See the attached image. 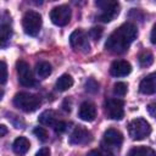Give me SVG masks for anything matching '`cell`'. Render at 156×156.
Returning a JSON list of instances; mask_svg holds the SVG:
<instances>
[{
    "label": "cell",
    "mask_w": 156,
    "mask_h": 156,
    "mask_svg": "<svg viewBox=\"0 0 156 156\" xmlns=\"http://www.w3.org/2000/svg\"><path fill=\"white\" fill-rule=\"evenodd\" d=\"M138 35L136 26L127 22L115 29L105 43V48L107 51L112 54H123L128 50L129 45L134 41Z\"/></svg>",
    "instance_id": "obj_1"
},
{
    "label": "cell",
    "mask_w": 156,
    "mask_h": 156,
    "mask_svg": "<svg viewBox=\"0 0 156 156\" xmlns=\"http://www.w3.org/2000/svg\"><path fill=\"white\" fill-rule=\"evenodd\" d=\"M40 104H41L40 98L34 94L21 91L13 96V105L24 112H34L35 110L39 108Z\"/></svg>",
    "instance_id": "obj_2"
},
{
    "label": "cell",
    "mask_w": 156,
    "mask_h": 156,
    "mask_svg": "<svg viewBox=\"0 0 156 156\" xmlns=\"http://www.w3.org/2000/svg\"><path fill=\"white\" fill-rule=\"evenodd\" d=\"M151 133L150 123L144 118H135L128 124V134L133 140H143Z\"/></svg>",
    "instance_id": "obj_3"
},
{
    "label": "cell",
    "mask_w": 156,
    "mask_h": 156,
    "mask_svg": "<svg viewBox=\"0 0 156 156\" xmlns=\"http://www.w3.org/2000/svg\"><path fill=\"white\" fill-rule=\"evenodd\" d=\"M98 7H100L101 12L98 16V20H100L104 23L111 22L115 20L116 16L119 13V4L113 0H99L95 2Z\"/></svg>",
    "instance_id": "obj_4"
},
{
    "label": "cell",
    "mask_w": 156,
    "mask_h": 156,
    "mask_svg": "<svg viewBox=\"0 0 156 156\" xmlns=\"http://www.w3.org/2000/svg\"><path fill=\"white\" fill-rule=\"evenodd\" d=\"M41 23H43V20H41V16L39 12L27 11L23 15V18H22L23 29H24L26 34H28L30 37H35L39 34L40 28H41Z\"/></svg>",
    "instance_id": "obj_5"
},
{
    "label": "cell",
    "mask_w": 156,
    "mask_h": 156,
    "mask_svg": "<svg viewBox=\"0 0 156 156\" xmlns=\"http://www.w3.org/2000/svg\"><path fill=\"white\" fill-rule=\"evenodd\" d=\"M123 143V134L115 128H108L105 130L102 136V147L110 150L111 152H115L121 147Z\"/></svg>",
    "instance_id": "obj_6"
},
{
    "label": "cell",
    "mask_w": 156,
    "mask_h": 156,
    "mask_svg": "<svg viewBox=\"0 0 156 156\" xmlns=\"http://www.w3.org/2000/svg\"><path fill=\"white\" fill-rule=\"evenodd\" d=\"M124 102L121 99L117 98H112V99H107L104 104L105 107V113L108 118L115 119V121H119L124 117Z\"/></svg>",
    "instance_id": "obj_7"
},
{
    "label": "cell",
    "mask_w": 156,
    "mask_h": 156,
    "mask_svg": "<svg viewBox=\"0 0 156 156\" xmlns=\"http://www.w3.org/2000/svg\"><path fill=\"white\" fill-rule=\"evenodd\" d=\"M71 16H72V11L67 5L56 6L50 11L51 22L56 26H60V27L68 24V22L71 21Z\"/></svg>",
    "instance_id": "obj_8"
},
{
    "label": "cell",
    "mask_w": 156,
    "mask_h": 156,
    "mask_svg": "<svg viewBox=\"0 0 156 156\" xmlns=\"http://www.w3.org/2000/svg\"><path fill=\"white\" fill-rule=\"evenodd\" d=\"M16 69H17V76H18V82L23 85V87H27V88H30L33 85H35V79H34V76L30 71V67L29 65L23 61V60H20L16 62Z\"/></svg>",
    "instance_id": "obj_9"
},
{
    "label": "cell",
    "mask_w": 156,
    "mask_h": 156,
    "mask_svg": "<svg viewBox=\"0 0 156 156\" xmlns=\"http://www.w3.org/2000/svg\"><path fill=\"white\" fill-rule=\"evenodd\" d=\"M69 44L73 48V50L80 52H87L90 48L88 37L82 29H76L74 32H72V34L69 35Z\"/></svg>",
    "instance_id": "obj_10"
},
{
    "label": "cell",
    "mask_w": 156,
    "mask_h": 156,
    "mask_svg": "<svg viewBox=\"0 0 156 156\" xmlns=\"http://www.w3.org/2000/svg\"><path fill=\"white\" fill-rule=\"evenodd\" d=\"M91 139H93L91 133H90L87 128H84V127H82V126H78V127H76V128L73 129V132L71 133L68 141H69V144H72V145H85V144L90 143Z\"/></svg>",
    "instance_id": "obj_11"
},
{
    "label": "cell",
    "mask_w": 156,
    "mask_h": 156,
    "mask_svg": "<svg viewBox=\"0 0 156 156\" xmlns=\"http://www.w3.org/2000/svg\"><path fill=\"white\" fill-rule=\"evenodd\" d=\"M132 72V66L126 60H116L111 63L110 73L113 77H126Z\"/></svg>",
    "instance_id": "obj_12"
},
{
    "label": "cell",
    "mask_w": 156,
    "mask_h": 156,
    "mask_svg": "<svg viewBox=\"0 0 156 156\" xmlns=\"http://www.w3.org/2000/svg\"><path fill=\"white\" fill-rule=\"evenodd\" d=\"M7 17V12H5L2 15V20H1V26H0V43H1V48H5L7 45V43L11 39L12 35V27H11V21Z\"/></svg>",
    "instance_id": "obj_13"
},
{
    "label": "cell",
    "mask_w": 156,
    "mask_h": 156,
    "mask_svg": "<svg viewBox=\"0 0 156 156\" xmlns=\"http://www.w3.org/2000/svg\"><path fill=\"white\" fill-rule=\"evenodd\" d=\"M139 90L141 94L152 95L156 93V72L147 74L139 84Z\"/></svg>",
    "instance_id": "obj_14"
},
{
    "label": "cell",
    "mask_w": 156,
    "mask_h": 156,
    "mask_svg": "<svg viewBox=\"0 0 156 156\" xmlns=\"http://www.w3.org/2000/svg\"><path fill=\"white\" fill-rule=\"evenodd\" d=\"M78 116H79L80 119H83L85 122L94 121L95 117H96V107H95V105L93 102H90V101H84L79 106Z\"/></svg>",
    "instance_id": "obj_15"
},
{
    "label": "cell",
    "mask_w": 156,
    "mask_h": 156,
    "mask_svg": "<svg viewBox=\"0 0 156 156\" xmlns=\"http://www.w3.org/2000/svg\"><path fill=\"white\" fill-rule=\"evenodd\" d=\"M29 147H30V143H29V140H28L27 138H24V136H18V138L13 141V144H12V150H13V152H15L16 155H20V156L26 155V154L28 152Z\"/></svg>",
    "instance_id": "obj_16"
},
{
    "label": "cell",
    "mask_w": 156,
    "mask_h": 156,
    "mask_svg": "<svg viewBox=\"0 0 156 156\" xmlns=\"http://www.w3.org/2000/svg\"><path fill=\"white\" fill-rule=\"evenodd\" d=\"M73 85V78L69 74H62L56 80V89L58 91H66Z\"/></svg>",
    "instance_id": "obj_17"
},
{
    "label": "cell",
    "mask_w": 156,
    "mask_h": 156,
    "mask_svg": "<svg viewBox=\"0 0 156 156\" xmlns=\"http://www.w3.org/2000/svg\"><path fill=\"white\" fill-rule=\"evenodd\" d=\"M128 156H156V151L149 146H135L130 149Z\"/></svg>",
    "instance_id": "obj_18"
},
{
    "label": "cell",
    "mask_w": 156,
    "mask_h": 156,
    "mask_svg": "<svg viewBox=\"0 0 156 156\" xmlns=\"http://www.w3.org/2000/svg\"><path fill=\"white\" fill-rule=\"evenodd\" d=\"M39 122L43 124V126H50V127H52L56 122H57V119H56V115H55V112L54 111H51V110H46V111H44L40 116H39Z\"/></svg>",
    "instance_id": "obj_19"
},
{
    "label": "cell",
    "mask_w": 156,
    "mask_h": 156,
    "mask_svg": "<svg viewBox=\"0 0 156 156\" xmlns=\"http://www.w3.org/2000/svg\"><path fill=\"white\" fill-rule=\"evenodd\" d=\"M35 73L39 78H46L51 74V65L46 61H40L35 65Z\"/></svg>",
    "instance_id": "obj_20"
},
{
    "label": "cell",
    "mask_w": 156,
    "mask_h": 156,
    "mask_svg": "<svg viewBox=\"0 0 156 156\" xmlns=\"http://www.w3.org/2000/svg\"><path fill=\"white\" fill-rule=\"evenodd\" d=\"M138 60H139V65L141 67H149L154 62V56L149 50H144V51H141L139 54Z\"/></svg>",
    "instance_id": "obj_21"
},
{
    "label": "cell",
    "mask_w": 156,
    "mask_h": 156,
    "mask_svg": "<svg viewBox=\"0 0 156 156\" xmlns=\"http://www.w3.org/2000/svg\"><path fill=\"white\" fill-rule=\"evenodd\" d=\"M127 90H128V87L123 82H118L113 85V94L116 96H124L127 94Z\"/></svg>",
    "instance_id": "obj_22"
},
{
    "label": "cell",
    "mask_w": 156,
    "mask_h": 156,
    "mask_svg": "<svg viewBox=\"0 0 156 156\" xmlns=\"http://www.w3.org/2000/svg\"><path fill=\"white\" fill-rule=\"evenodd\" d=\"M33 133H34V135H35L40 141H46L48 138H49V134H48L46 129L43 128V127H37V128H34Z\"/></svg>",
    "instance_id": "obj_23"
},
{
    "label": "cell",
    "mask_w": 156,
    "mask_h": 156,
    "mask_svg": "<svg viewBox=\"0 0 156 156\" xmlns=\"http://www.w3.org/2000/svg\"><path fill=\"white\" fill-rule=\"evenodd\" d=\"M88 156H113V152H111L105 147H100V149H94L89 151Z\"/></svg>",
    "instance_id": "obj_24"
},
{
    "label": "cell",
    "mask_w": 156,
    "mask_h": 156,
    "mask_svg": "<svg viewBox=\"0 0 156 156\" xmlns=\"http://www.w3.org/2000/svg\"><path fill=\"white\" fill-rule=\"evenodd\" d=\"M85 90H87L88 93H91V94L96 93V91L99 90V83H98L95 79H93V78L88 79L87 83H85Z\"/></svg>",
    "instance_id": "obj_25"
},
{
    "label": "cell",
    "mask_w": 156,
    "mask_h": 156,
    "mask_svg": "<svg viewBox=\"0 0 156 156\" xmlns=\"http://www.w3.org/2000/svg\"><path fill=\"white\" fill-rule=\"evenodd\" d=\"M89 35H90V38H91L93 40H99L100 37L102 35V28H100V27H94V28H91V29L89 30Z\"/></svg>",
    "instance_id": "obj_26"
},
{
    "label": "cell",
    "mask_w": 156,
    "mask_h": 156,
    "mask_svg": "<svg viewBox=\"0 0 156 156\" xmlns=\"http://www.w3.org/2000/svg\"><path fill=\"white\" fill-rule=\"evenodd\" d=\"M52 128H54V130H55L56 134H61V133H63V132L66 130L67 124H66L63 121H57V122L52 126Z\"/></svg>",
    "instance_id": "obj_27"
},
{
    "label": "cell",
    "mask_w": 156,
    "mask_h": 156,
    "mask_svg": "<svg viewBox=\"0 0 156 156\" xmlns=\"http://www.w3.org/2000/svg\"><path fill=\"white\" fill-rule=\"evenodd\" d=\"M7 80V66L5 61H1V84L4 85Z\"/></svg>",
    "instance_id": "obj_28"
},
{
    "label": "cell",
    "mask_w": 156,
    "mask_h": 156,
    "mask_svg": "<svg viewBox=\"0 0 156 156\" xmlns=\"http://www.w3.org/2000/svg\"><path fill=\"white\" fill-rule=\"evenodd\" d=\"M147 112L150 113V116H152L156 119V100L147 105Z\"/></svg>",
    "instance_id": "obj_29"
},
{
    "label": "cell",
    "mask_w": 156,
    "mask_h": 156,
    "mask_svg": "<svg viewBox=\"0 0 156 156\" xmlns=\"http://www.w3.org/2000/svg\"><path fill=\"white\" fill-rule=\"evenodd\" d=\"M35 156H50V149L49 147H41L35 154Z\"/></svg>",
    "instance_id": "obj_30"
},
{
    "label": "cell",
    "mask_w": 156,
    "mask_h": 156,
    "mask_svg": "<svg viewBox=\"0 0 156 156\" xmlns=\"http://www.w3.org/2000/svg\"><path fill=\"white\" fill-rule=\"evenodd\" d=\"M150 40L152 44H156V23L154 24L152 29H151V34H150Z\"/></svg>",
    "instance_id": "obj_31"
},
{
    "label": "cell",
    "mask_w": 156,
    "mask_h": 156,
    "mask_svg": "<svg viewBox=\"0 0 156 156\" xmlns=\"http://www.w3.org/2000/svg\"><path fill=\"white\" fill-rule=\"evenodd\" d=\"M0 129H1V133H0V135H1V136H4V135L7 133V129H6V127H5L4 124H1V126H0Z\"/></svg>",
    "instance_id": "obj_32"
}]
</instances>
